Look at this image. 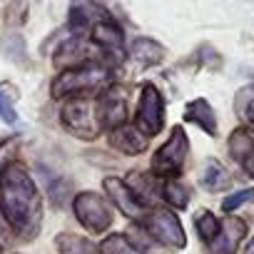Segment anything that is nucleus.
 I'll return each mask as SVG.
<instances>
[{
    "mask_svg": "<svg viewBox=\"0 0 254 254\" xmlns=\"http://www.w3.org/2000/svg\"><path fill=\"white\" fill-rule=\"evenodd\" d=\"M110 10L102 8V5H95V3H75L70 5V28H75L77 33L85 30V28H92L102 20H110Z\"/></svg>",
    "mask_w": 254,
    "mask_h": 254,
    "instance_id": "nucleus-13",
    "label": "nucleus"
},
{
    "mask_svg": "<svg viewBox=\"0 0 254 254\" xmlns=\"http://www.w3.org/2000/svg\"><path fill=\"white\" fill-rule=\"evenodd\" d=\"M110 145H112L117 152H122V155L137 157V155L147 152L150 140L137 130V127H132V125H122V127H117V130L110 132Z\"/></svg>",
    "mask_w": 254,
    "mask_h": 254,
    "instance_id": "nucleus-11",
    "label": "nucleus"
},
{
    "mask_svg": "<svg viewBox=\"0 0 254 254\" xmlns=\"http://www.w3.org/2000/svg\"><path fill=\"white\" fill-rule=\"evenodd\" d=\"M135 127L145 137H155L165 127V97L157 90V85L145 82L140 87V102L135 115Z\"/></svg>",
    "mask_w": 254,
    "mask_h": 254,
    "instance_id": "nucleus-5",
    "label": "nucleus"
},
{
    "mask_svg": "<svg viewBox=\"0 0 254 254\" xmlns=\"http://www.w3.org/2000/svg\"><path fill=\"white\" fill-rule=\"evenodd\" d=\"M242 117H244V120H249V122L254 125V97H252V100H247V107H242Z\"/></svg>",
    "mask_w": 254,
    "mask_h": 254,
    "instance_id": "nucleus-28",
    "label": "nucleus"
},
{
    "mask_svg": "<svg viewBox=\"0 0 254 254\" xmlns=\"http://www.w3.org/2000/svg\"><path fill=\"white\" fill-rule=\"evenodd\" d=\"M58 244V254H100V247L87 239V237H80V234H58L55 239Z\"/></svg>",
    "mask_w": 254,
    "mask_h": 254,
    "instance_id": "nucleus-19",
    "label": "nucleus"
},
{
    "mask_svg": "<svg viewBox=\"0 0 254 254\" xmlns=\"http://www.w3.org/2000/svg\"><path fill=\"white\" fill-rule=\"evenodd\" d=\"M244 254H254V237L249 239V244H247V249H244Z\"/></svg>",
    "mask_w": 254,
    "mask_h": 254,
    "instance_id": "nucleus-30",
    "label": "nucleus"
},
{
    "mask_svg": "<svg viewBox=\"0 0 254 254\" xmlns=\"http://www.w3.org/2000/svg\"><path fill=\"white\" fill-rule=\"evenodd\" d=\"M0 50H3V55H5L8 60H13V63H25V60H28V45H25L23 35H18V33L3 35Z\"/></svg>",
    "mask_w": 254,
    "mask_h": 254,
    "instance_id": "nucleus-24",
    "label": "nucleus"
},
{
    "mask_svg": "<svg viewBox=\"0 0 254 254\" xmlns=\"http://www.w3.org/2000/svg\"><path fill=\"white\" fill-rule=\"evenodd\" d=\"M194 229H197V234H199L202 242L212 244V242L219 237L222 219H219L214 212H209V209H199V212L194 214Z\"/></svg>",
    "mask_w": 254,
    "mask_h": 254,
    "instance_id": "nucleus-20",
    "label": "nucleus"
},
{
    "mask_svg": "<svg viewBox=\"0 0 254 254\" xmlns=\"http://www.w3.org/2000/svg\"><path fill=\"white\" fill-rule=\"evenodd\" d=\"M142 229L147 232L150 239L172 247V249H185L187 247V237L182 229L180 217L172 209H152L147 212V217L142 219Z\"/></svg>",
    "mask_w": 254,
    "mask_h": 254,
    "instance_id": "nucleus-7",
    "label": "nucleus"
},
{
    "mask_svg": "<svg viewBox=\"0 0 254 254\" xmlns=\"http://www.w3.org/2000/svg\"><path fill=\"white\" fill-rule=\"evenodd\" d=\"M60 120H63V127L80 137V140H95L100 132H102V127L95 117V102H90L87 97H72L63 105L60 110Z\"/></svg>",
    "mask_w": 254,
    "mask_h": 254,
    "instance_id": "nucleus-4",
    "label": "nucleus"
},
{
    "mask_svg": "<svg viewBox=\"0 0 254 254\" xmlns=\"http://www.w3.org/2000/svg\"><path fill=\"white\" fill-rule=\"evenodd\" d=\"M0 214L5 217L10 229L20 237H33L40 229L43 199L30 172L10 160L5 170H0Z\"/></svg>",
    "mask_w": 254,
    "mask_h": 254,
    "instance_id": "nucleus-1",
    "label": "nucleus"
},
{
    "mask_svg": "<svg viewBox=\"0 0 254 254\" xmlns=\"http://www.w3.org/2000/svg\"><path fill=\"white\" fill-rule=\"evenodd\" d=\"M249 199H254V190H252V187L239 190V192L229 194L227 199H222V212H234V209H239L242 204H247Z\"/></svg>",
    "mask_w": 254,
    "mask_h": 254,
    "instance_id": "nucleus-26",
    "label": "nucleus"
},
{
    "mask_svg": "<svg viewBox=\"0 0 254 254\" xmlns=\"http://www.w3.org/2000/svg\"><path fill=\"white\" fill-rule=\"evenodd\" d=\"M127 187L135 192V197L147 207L155 197H162V185H157L155 177L150 175H140V172H130L127 175Z\"/></svg>",
    "mask_w": 254,
    "mask_h": 254,
    "instance_id": "nucleus-17",
    "label": "nucleus"
},
{
    "mask_svg": "<svg viewBox=\"0 0 254 254\" xmlns=\"http://www.w3.org/2000/svg\"><path fill=\"white\" fill-rule=\"evenodd\" d=\"M0 254H3V247H0Z\"/></svg>",
    "mask_w": 254,
    "mask_h": 254,
    "instance_id": "nucleus-31",
    "label": "nucleus"
},
{
    "mask_svg": "<svg viewBox=\"0 0 254 254\" xmlns=\"http://www.w3.org/2000/svg\"><path fill=\"white\" fill-rule=\"evenodd\" d=\"M227 147H229L232 160L244 165V160L249 155H254V130H249V127H237V130L229 135Z\"/></svg>",
    "mask_w": 254,
    "mask_h": 254,
    "instance_id": "nucleus-18",
    "label": "nucleus"
},
{
    "mask_svg": "<svg viewBox=\"0 0 254 254\" xmlns=\"http://www.w3.org/2000/svg\"><path fill=\"white\" fill-rule=\"evenodd\" d=\"M244 234H247V224H244L239 217L222 219L219 237L212 242L214 254H234V252L239 249V242L244 239Z\"/></svg>",
    "mask_w": 254,
    "mask_h": 254,
    "instance_id": "nucleus-12",
    "label": "nucleus"
},
{
    "mask_svg": "<svg viewBox=\"0 0 254 254\" xmlns=\"http://www.w3.org/2000/svg\"><path fill=\"white\" fill-rule=\"evenodd\" d=\"M244 172H247V175L254 180V155H249V157L244 160Z\"/></svg>",
    "mask_w": 254,
    "mask_h": 254,
    "instance_id": "nucleus-29",
    "label": "nucleus"
},
{
    "mask_svg": "<svg viewBox=\"0 0 254 254\" xmlns=\"http://www.w3.org/2000/svg\"><path fill=\"white\" fill-rule=\"evenodd\" d=\"M55 63H75L72 67H77V65H85V63H92L87 40H82L80 35H75V38H67V40L60 45V50L55 53Z\"/></svg>",
    "mask_w": 254,
    "mask_h": 254,
    "instance_id": "nucleus-16",
    "label": "nucleus"
},
{
    "mask_svg": "<svg viewBox=\"0 0 254 254\" xmlns=\"http://www.w3.org/2000/svg\"><path fill=\"white\" fill-rule=\"evenodd\" d=\"M15 100H18V90L10 82H0V117L8 125H18Z\"/></svg>",
    "mask_w": 254,
    "mask_h": 254,
    "instance_id": "nucleus-23",
    "label": "nucleus"
},
{
    "mask_svg": "<svg viewBox=\"0 0 254 254\" xmlns=\"http://www.w3.org/2000/svg\"><path fill=\"white\" fill-rule=\"evenodd\" d=\"M90 40L95 48H100L105 55H115V58H125L122 53V45H125V35H122V28L110 18V20H102L97 25H92L90 30Z\"/></svg>",
    "mask_w": 254,
    "mask_h": 254,
    "instance_id": "nucleus-10",
    "label": "nucleus"
},
{
    "mask_svg": "<svg viewBox=\"0 0 254 254\" xmlns=\"http://www.w3.org/2000/svg\"><path fill=\"white\" fill-rule=\"evenodd\" d=\"M162 199L175 209H185L190 204V190L180 180H165L162 182Z\"/></svg>",
    "mask_w": 254,
    "mask_h": 254,
    "instance_id": "nucleus-22",
    "label": "nucleus"
},
{
    "mask_svg": "<svg viewBox=\"0 0 254 254\" xmlns=\"http://www.w3.org/2000/svg\"><path fill=\"white\" fill-rule=\"evenodd\" d=\"M95 117H97L100 127H102V130H107V132H112V130H117V127L127 125L125 122L127 120V100H125L122 87L110 85V87H105L97 95V100H95Z\"/></svg>",
    "mask_w": 254,
    "mask_h": 254,
    "instance_id": "nucleus-8",
    "label": "nucleus"
},
{
    "mask_svg": "<svg viewBox=\"0 0 254 254\" xmlns=\"http://www.w3.org/2000/svg\"><path fill=\"white\" fill-rule=\"evenodd\" d=\"M110 80V70L102 65V63H85V65H77V67H67L63 70L53 85H50V95L55 100H65V97H80L82 92L92 90V87H100L102 82Z\"/></svg>",
    "mask_w": 254,
    "mask_h": 254,
    "instance_id": "nucleus-2",
    "label": "nucleus"
},
{
    "mask_svg": "<svg viewBox=\"0 0 254 254\" xmlns=\"http://www.w3.org/2000/svg\"><path fill=\"white\" fill-rule=\"evenodd\" d=\"M102 187H105L107 197L115 202V207H117L125 217H130V219H140V222L147 217V207L135 197V192H132L130 187H127V182H125V180H120V177H105Z\"/></svg>",
    "mask_w": 254,
    "mask_h": 254,
    "instance_id": "nucleus-9",
    "label": "nucleus"
},
{
    "mask_svg": "<svg viewBox=\"0 0 254 254\" xmlns=\"http://www.w3.org/2000/svg\"><path fill=\"white\" fill-rule=\"evenodd\" d=\"M167 50L165 45H160L157 40L152 38H135L132 45H130V58L135 63H140L142 67H152V65H160L165 60Z\"/></svg>",
    "mask_w": 254,
    "mask_h": 254,
    "instance_id": "nucleus-15",
    "label": "nucleus"
},
{
    "mask_svg": "<svg viewBox=\"0 0 254 254\" xmlns=\"http://www.w3.org/2000/svg\"><path fill=\"white\" fill-rule=\"evenodd\" d=\"M72 212H75L77 222L92 234H102L112 224V212H110L107 199H102L97 192H90V190L75 194Z\"/></svg>",
    "mask_w": 254,
    "mask_h": 254,
    "instance_id": "nucleus-6",
    "label": "nucleus"
},
{
    "mask_svg": "<svg viewBox=\"0 0 254 254\" xmlns=\"http://www.w3.org/2000/svg\"><path fill=\"white\" fill-rule=\"evenodd\" d=\"M185 120L192 122V125H197V127H202V130H204L207 135H212V137L219 132L217 115H214L212 105H209L204 97H197V100L187 102V107H185Z\"/></svg>",
    "mask_w": 254,
    "mask_h": 254,
    "instance_id": "nucleus-14",
    "label": "nucleus"
},
{
    "mask_svg": "<svg viewBox=\"0 0 254 254\" xmlns=\"http://www.w3.org/2000/svg\"><path fill=\"white\" fill-rule=\"evenodd\" d=\"M100 254H142V249L127 239V234H110L100 244Z\"/></svg>",
    "mask_w": 254,
    "mask_h": 254,
    "instance_id": "nucleus-25",
    "label": "nucleus"
},
{
    "mask_svg": "<svg viewBox=\"0 0 254 254\" xmlns=\"http://www.w3.org/2000/svg\"><path fill=\"white\" fill-rule=\"evenodd\" d=\"M229 180H232V177H229L227 167L219 165V162H209V165L202 170V187L209 190V192H219V190L229 187Z\"/></svg>",
    "mask_w": 254,
    "mask_h": 254,
    "instance_id": "nucleus-21",
    "label": "nucleus"
},
{
    "mask_svg": "<svg viewBox=\"0 0 254 254\" xmlns=\"http://www.w3.org/2000/svg\"><path fill=\"white\" fill-rule=\"evenodd\" d=\"M187 155H190V140H187L185 127L177 125L172 127L170 137L152 157V175L162 180H177L187 162Z\"/></svg>",
    "mask_w": 254,
    "mask_h": 254,
    "instance_id": "nucleus-3",
    "label": "nucleus"
},
{
    "mask_svg": "<svg viewBox=\"0 0 254 254\" xmlns=\"http://www.w3.org/2000/svg\"><path fill=\"white\" fill-rule=\"evenodd\" d=\"M25 18H28V5H23V3H10V5L5 8V20H8L10 25H20V23H25Z\"/></svg>",
    "mask_w": 254,
    "mask_h": 254,
    "instance_id": "nucleus-27",
    "label": "nucleus"
}]
</instances>
